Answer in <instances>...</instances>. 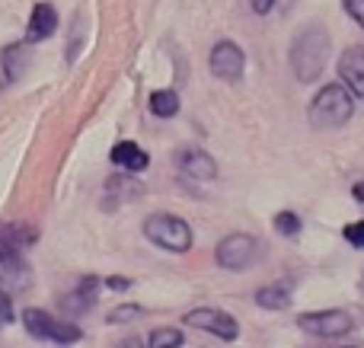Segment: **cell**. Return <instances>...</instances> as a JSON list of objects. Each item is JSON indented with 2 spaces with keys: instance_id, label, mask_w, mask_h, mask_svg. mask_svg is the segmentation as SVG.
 I'll list each match as a JSON object with an SVG mask.
<instances>
[{
  "instance_id": "28",
  "label": "cell",
  "mask_w": 364,
  "mask_h": 348,
  "mask_svg": "<svg viewBox=\"0 0 364 348\" xmlns=\"http://www.w3.org/2000/svg\"><path fill=\"white\" fill-rule=\"evenodd\" d=\"M250 4H252V10L256 13H269L272 6H275V0H250Z\"/></svg>"
},
{
  "instance_id": "25",
  "label": "cell",
  "mask_w": 364,
  "mask_h": 348,
  "mask_svg": "<svg viewBox=\"0 0 364 348\" xmlns=\"http://www.w3.org/2000/svg\"><path fill=\"white\" fill-rule=\"evenodd\" d=\"M346 13L364 29V0H346Z\"/></svg>"
},
{
  "instance_id": "20",
  "label": "cell",
  "mask_w": 364,
  "mask_h": 348,
  "mask_svg": "<svg viewBox=\"0 0 364 348\" xmlns=\"http://www.w3.org/2000/svg\"><path fill=\"white\" fill-rule=\"evenodd\" d=\"M141 189H144V185L134 183V179H128V176H115V179H109L106 183L109 195H119V198H138Z\"/></svg>"
},
{
  "instance_id": "21",
  "label": "cell",
  "mask_w": 364,
  "mask_h": 348,
  "mask_svg": "<svg viewBox=\"0 0 364 348\" xmlns=\"http://www.w3.org/2000/svg\"><path fill=\"white\" fill-rule=\"evenodd\" d=\"M138 317H144V307L141 304H122V307H115L106 320H109V326H122V323H132V320H138Z\"/></svg>"
},
{
  "instance_id": "8",
  "label": "cell",
  "mask_w": 364,
  "mask_h": 348,
  "mask_svg": "<svg viewBox=\"0 0 364 348\" xmlns=\"http://www.w3.org/2000/svg\"><path fill=\"white\" fill-rule=\"evenodd\" d=\"M0 285L16 288V291L32 285V268L26 262V256L19 253V246L6 243L4 236H0Z\"/></svg>"
},
{
  "instance_id": "9",
  "label": "cell",
  "mask_w": 364,
  "mask_h": 348,
  "mask_svg": "<svg viewBox=\"0 0 364 348\" xmlns=\"http://www.w3.org/2000/svg\"><path fill=\"white\" fill-rule=\"evenodd\" d=\"M243 67H246V58L233 42H218L211 48V74L214 77L233 83L243 77Z\"/></svg>"
},
{
  "instance_id": "26",
  "label": "cell",
  "mask_w": 364,
  "mask_h": 348,
  "mask_svg": "<svg viewBox=\"0 0 364 348\" xmlns=\"http://www.w3.org/2000/svg\"><path fill=\"white\" fill-rule=\"evenodd\" d=\"M102 285H106L109 291H128V288H132V278H122V275H112V278H106Z\"/></svg>"
},
{
  "instance_id": "11",
  "label": "cell",
  "mask_w": 364,
  "mask_h": 348,
  "mask_svg": "<svg viewBox=\"0 0 364 348\" xmlns=\"http://www.w3.org/2000/svg\"><path fill=\"white\" fill-rule=\"evenodd\" d=\"M96 300H100V278H96V275H87L74 291L64 294V298L58 300V307H61V313H68V317H80V313L93 310Z\"/></svg>"
},
{
  "instance_id": "27",
  "label": "cell",
  "mask_w": 364,
  "mask_h": 348,
  "mask_svg": "<svg viewBox=\"0 0 364 348\" xmlns=\"http://www.w3.org/2000/svg\"><path fill=\"white\" fill-rule=\"evenodd\" d=\"M112 348H147L144 339H138V336H125V339H119Z\"/></svg>"
},
{
  "instance_id": "12",
  "label": "cell",
  "mask_w": 364,
  "mask_h": 348,
  "mask_svg": "<svg viewBox=\"0 0 364 348\" xmlns=\"http://www.w3.org/2000/svg\"><path fill=\"white\" fill-rule=\"evenodd\" d=\"M339 77H342V83L348 87V93L364 99V48L361 45H352V48L342 51Z\"/></svg>"
},
{
  "instance_id": "24",
  "label": "cell",
  "mask_w": 364,
  "mask_h": 348,
  "mask_svg": "<svg viewBox=\"0 0 364 348\" xmlns=\"http://www.w3.org/2000/svg\"><path fill=\"white\" fill-rule=\"evenodd\" d=\"M342 234H346V240L352 243L355 249H364V221H355V224H348V227L342 230Z\"/></svg>"
},
{
  "instance_id": "29",
  "label": "cell",
  "mask_w": 364,
  "mask_h": 348,
  "mask_svg": "<svg viewBox=\"0 0 364 348\" xmlns=\"http://www.w3.org/2000/svg\"><path fill=\"white\" fill-rule=\"evenodd\" d=\"M352 198H355V202H364V179H361V183H355V189H352Z\"/></svg>"
},
{
  "instance_id": "30",
  "label": "cell",
  "mask_w": 364,
  "mask_h": 348,
  "mask_svg": "<svg viewBox=\"0 0 364 348\" xmlns=\"http://www.w3.org/2000/svg\"><path fill=\"white\" fill-rule=\"evenodd\" d=\"M361 285H364V278H361Z\"/></svg>"
},
{
  "instance_id": "5",
  "label": "cell",
  "mask_w": 364,
  "mask_h": 348,
  "mask_svg": "<svg viewBox=\"0 0 364 348\" xmlns=\"http://www.w3.org/2000/svg\"><path fill=\"white\" fill-rule=\"evenodd\" d=\"M256 256H259V243H256V236H250V234H230L214 249L218 266L227 268V272H243V268H250L252 262H256Z\"/></svg>"
},
{
  "instance_id": "1",
  "label": "cell",
  "mask_w": 364,
  "mask_h": 348,
  "mask_svg": "<svg viewBox=\"0 0 364 348\" xmlns=\"http://www.w3.org/2000/svg\"><path fill=\"white\" fill-rule=\"evenodd\" d=\"M326 61H329V29L323 23H307L294 36V45H291V67H294L297 80L314 83L323 74Z\"/></svg>"
},
{
  "instance_id": "19",
  "label": "cell",
  "mask_w": 364,
  "mask_h": 348,
  "mask_svg": "<svg viewBox=\"0 0 364 348\" xmlns=\"http://www.w3.org/2000/svg\"><path fill=\"white\" fill-rule=\"evenodd\" d=\"M182 342H186V336L176 326H157L147 339V348H182Z\"/></svg>"
},
{
  "instance_id": "17",
  "label": "cell",
  "mask_w": 364,
  "mask_h": 348,
  "mask_svg": "<svg viewBox=\"0 0 364 348\" xmlns=\"http://www.w3.org/2000/svg\"><path fill=\"white\" fill-rule=\"evenodd\" d=\"M151 112L157 119H173L179 112V93L176 89H157V93H151Z\"/></svg>"
},
{
  "instance_id": "13",
  "label": "cell",
  "mask_w": 364,
  "mask_h": 348,
  "mask_svg": "<svg viewBox=\"0 0 364 348\" xmlns=\"http://www.w3.org/2000/svg\"><path fill=\"white\" fill-rule=\"evenodd\" d=\"M58 32V10L51 4H36L32 6V16H29V26H26V42L36 45V42H45L48 36Z\"/></svg>"
},
{
  "instance_id": "10",
  "label": "cell",
  "mask_w": 364,
  "mask_h": 348,
  "mask_svg": "<svg viewBox=\"0 0 364 348\" xmlns=\"http://www.w3.org/2000/svg\"><path fill=\"white\" fill-rule=\"evenodd\" d=\"M176 170L188 179H198V183H211V179L218 176L214 157L198 151V147H182V151H176Z\"/></svg>"
},
{
  "instance_id": "22",
  "label": "cell",
  "mask_w": 364,
  "mask_h": 348,
  "mask_svg": "<svg viewBox=\"0 0 364 348\" xmlns=\"http://www.w3.org/2000/svg\"><path fill=\"white\" fill-rule=\"evenodd\" d=\"M301 227L304 224H301V217H297L294 211H282V214H275V230L282 236H297L301 234Z\"/></svg>"
},
{
  "instance_id": "6",
  "label": "cell",
  "mask_w": 364,
  "mask_h": 348,
  "mask_svg": "<svg viewBox=\"0 0 364 348\" xmlns=\"http://www.w3.org/2000/svg\"><path fill=\"white\" fill-rule=\"evenodd\" d=\"M297 326L310 336L320 339H342L346 332H352L355 320L348 317L346 310H316V313H301L297 317Z\"/></svg>"
},
{
  "instance_id": "7",
  "label": "cell",
  "mask_w": 364,
  "mask_h": 348,
  "mask_svg": "<svg viewBox=\"0 0 364 348\" xmlns=\"http://www.w3.org/2000/svg\"><path fill=\"white\" fill-rule=\"evenodd\" d=\"M182 323L192 326V330H201V332H211V336L224 339V342H233L240 336V326L230 313L224 310H214V307H198V310H188L182 317Z\"/></svg>"
},
{
  "instance_id": "23",
  "label": "cell",
  "mask_w": 364,
  "mask_h": 348,
  "mask_svg": "<svg viewBox=\"0 0 364 348\" xmlns=\"http://www.w3.org/2000/svg\"><path fill=\"white\" fill-rule=\"evenodd\" d=\"M13 323H16V307H13L10 291L0 288V330H6V326H13Z\"/></svg>"
},
{
  "instance_id": "16",
  "label": "cell",
  "mask_w": 364,
  "mask_h": 348,
  "mask_svg": "<svg viewBox=\"0 0 364 348\" xmlns=\"http://www.w3.org/2000/svg\"><path fill=\"white\" fill-rule=\"evenodd\" d=\"M256 304L265 310H284L291 304V288L288 285H265L256 291Z\"/></svg>"
},
{
  "instance_id": "15",
  "label": "cell",
  "mask_w": 364,
  "mask_h": 348,
  "mask_svg": "<svg viewBox=\"0 0 364 348\" xmlns=\"http://www.w3.org/2000/svg\"><path fill=\"white\" fill-rule=\"evenodd\" d=\"M0 67H4V80L6 83H16L26 70V51L23 45H6L0 51Z\"/></svg>"
},
{
  "instance_id": "14",
  "label": "cell",
  "mask_w": 364,
  "mask_h": 348,
  "mask_svg": "<svg viewBox=\"0 0 364 348\" xmlns=\"http://www.w3.org/2000/svg\"><path fill=\"white\" fill-rule=\"evenodd\" d=\"M109 160H112L119 170H125V173H144L147 166H151L147 151L144 147H138L134 141H119V144L112 147V153H109Z\"/></svg>"
},
{
  "instance_id": "4",
  "label": "cell",
  "mask_w": 364,
  "mask_h": 348,
  "mask_svg": "<svg viewBox=\"0 0 364 348\" xmlns=\"http://www.w3.org/2000/svg\"><path fill=\"white\" fill-rule=\"evenodd\" d=\"M144 236L160 249H170V253H188L192 249V227H188L182 217L176 214H151L144 221Z\"/></svg>"
},
{
  "instance_id": "3",
  "label": "cell",
  "mask_w": 364,
  "mask_h": 348,
  "mask_svg": "<svg viewBox=\"0 0 364 348\" xmlns=\"http://www.w3.org/2000/svg\"><path fill=\"white\" fill-rule=\"evenodd\" d=\"M23 326L26 332H29L36 342H51V345H74L83 339V330L77 323H64V320H55L48 317L45 310H38V307H29V310H23Z\"/></svg>"
},
{
  "instance_id": "18",
  "label": "cell",
  "mask_w": 364,
  "mask_h": 348,
  "mask_svg": "<svg viewBox=\"0 0 364 348\" xmlns=\"http://www.w3.org/2000/svg\"><path fill=\"white\" fill-rule=\"evenodd\" d=\"M0 236H4L6 243H13V246H32V243L38 240V230L29 227V224H4L0 227Z\"/></svg>"
},
{
  "instance_id": "2",
  "label": "cell",
  "mask_w": 364,
  "mask_h": 348,
  "mask_svg": "<svg viewBox=\"0 0 364 348\" xmlns=\"http://www.w3.org/2000/svg\"><path fill=\"white\" fill-rule=\"evenodd\" d=\"M355 115V102L348 87L342 83H329L316 93V99L310 102V125L320 128V131H329V128H342L346 121H352Z\"/></svg>"
}]
</instances>
